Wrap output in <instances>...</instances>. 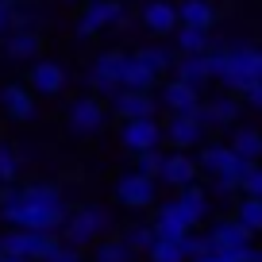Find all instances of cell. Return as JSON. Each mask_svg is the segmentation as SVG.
Instances as JSON below:
<instances>
[{
  "label": "cell",
  "mask_w": 262,
  "mask_h": 262,
  "mask_svg": "<svg viewBox=\"0 0 262 262\" xmlns=\"http://www.w3.org/2000/svg\"><path fill=\"white\" fill-rule=\"evenodd\" d=\"M4 4H12V8H16V4H24V0H4Z\"/></svg>",
  "instance_id": "43"
},
{
  "label": "cell",
  "mask_w": 262,
  "mask_h": 262,
  "mask_svg": "<svg viewBox=\"0 0 262 262\" xmlns=\"http://www.w3.org/2000/svg\"><path fill=\"white\" fill-rule=\"evenodd\" d=\"M239 189H243V193H251V196H262V162H251V170L243 173Z\"/></svg>",
  "instance_id": "36"
},
{
  "label": "cell",
  "mask_w": 262,
  "mask_h": 262,
  "mask_svg": "<svg viewBox=\"0 0 262 262\" xmlns=\"http://www.w3.org/2000/svg\"><path fill=\"white\" fill-rule=\"evenodd\" d=\"M4 243V254H19V258H31V262H47L50 254L62 247L58 231H35V228H8L0 235Z\"/></svg>",
  "instance_id": "3"
},
{
  "label": "cell",
  "mask_w": 262,
  "mask_h": 262,
  "mask_svg": "<svg viewBox=\"0 0 262 262\" xmlns=\"http://www.w3.org/2000/svg\"><path fill=\"white\" fill-rule=\"evenodd\" d=\"M201 170H208L212 178H235V181H243V173L251 170V158H243L235 147H224V143H212V147H205L201 150Z\"/></svg>",
  "instance_id": "5"
},
{
  "label": "cell",
  "mask_w": 262,
  "mask_h": 262,
  "mask_svg": "<svg viewBox=\"0 0 262 262\" xmlns=\"http://www.w3.org/2000/svg\"><path fill=\"white\" fill-rule=\"evenodd\" d=\"M243 97H247V104H251V108H258V112H262V81H251L243 89Z\"/></svg>",
  "instance_id": "39"
},
{
  "label": "cell",
  "mask_w": 262,
  "mask_h": 262,
  "mask_svg": "<svg viewBox=\"0 0 262 262\" xmlns=\"http://www.w3.org/2000/svg\"><path fill=\"white\" fill-rule=\"evenodd\" d=\"M231 147H235L243 158L258 162V158H262V131H258V127H235V135H231Z\"/></svg>",
  "instance_id": "27"
},
{
  "label": "cell",
  "mask_w": 262,
  "mask_h": 262,
  "mask_svg": "<svg viewBox=\"0 0 262 262\" xmlns=\"http://www.w3.org/2000/svg\"><path fill=\"white\" fill-rule=\"evenodd\" d=\"M47 262H81V247H70V243H62L54 254H50Z\"/></svg>",
  "instance_id": "38"
},
{
  "label": "cell",
  "mask_w": 262,
  "mask_h": 262,
  "mask_svg": "<svg viewBox=\"0 0 262 262\" xmlns=\"http://www.w3.org/2000/svg\"><path fill=\"white\" fill-rule=\"evenodd\" d=\"M208 239H212V251L235 254L239 262H243L247 251H251V231H247L239 220H216V228L208 231Z\"/></svg>",
  "instance_id": "9"
},
{
  "label": "cell",
  "mask_w": 262,
  "mask_h": 262,
  "mask_svg": "<svg viewBox=\"0 0 262 262\" xmlns=\"http://www.w3.org/2000/svg\"><path fill=\"white\" fill-rule=\"evenodd\" d=\"M208 70L216 81L243 93L251 81H262V47H212Z\"/></svg>",
  "instance_id": "2"
},
{
  "label": "cell",
  "mask_w": 262,
  "mask_h": 262,
  "mask_svg": "<svg viewBox=\"0 0 262 262\" xmlns=\"http://www.w3.org/2000/svg\"><path fill=\"white\" fill-rule=\"evenodd\" d=\"M178 201L189 208V216H193L196 224H201V220L208 216V193H205L201 185H196V181H193V185H185V189H181V193H178Z\"/></svg>",
  "instance_id": "28"
},
{
  "label": "cell",
  "mask_w": 262,
  "mask_h": 262,
  "mask_svg": "<svg viewBox=\"0 0 262 262\" xmlns=\"http://www.w3.org/2000/svg\"><path fill=\"white\" fill-rule=\"evenodd\" d=\"M116 24H127L120 0H89L81 19H77V35H81V39H93V35H100L104 27H116Z\"/></svg>",
  "instance_id": "6"
},
{
  "label": "cell",
  "mask_w": 262,
  "mask_h": 262,
  "mask_svg": "<svg viewBox=\"0 0 262 262\" xmlns=\"http://www.w3.org/2000/svg\"><path fill=\"white\" fill-rule=\"evenodd\" d=\"M42 47V35L35 27H12V35L4 39V54L8 58H35Z\"/></svg>",
  "instance_id": "21"
},
{
  "label": "cell",
  "mask_w": 262,
  "mask_h": 262,
  "mask_svg": "<svg viewBox=\"0 0 262 262\" xmlns=\"http://www.w3.org/2000/svg\"><path fill=\"white\" fill-rule=\"evenodd\" d=\"M196 158H189L185 150H170V155L162 158V173H158V181H166L170 189H185L196 181Z\"/></svg>",
  "instance_id": "15"
},
{
  "label": "cell",
  "mask_w": 262,
  "mask_h": 262,
  "mask_svg": "<svg viewBox=\"0 0 262 262\" xmlns=\"http://www.w3.org/2000/svg\"><path fill=\"white\" fill-rule=\"evenodd\" d=\"M0 262H31V258H19V254H4Z\"/></svg>",
  "instance_id": "42"
},
{
  "label": "cell",
  "mask_w": 262,
  "mask_h": 262,
  "mask_svg": "<svg viewBox=\"0 0 262 262\" xmlns=\"http://www.w3.org/2000/svg\"><path fill=\"white\" fill-rule=\"evenodd\" d=\"M116 201L127 205V208H150L158 201V178L139 173V170L123 173V178L116 181Z\"/></svg>",
  "instance_id": "7"
},
{
  "label": "cell",
  "mask_w": 262,
  "mask_h": 262,
  "mask_svg": "<svg viewBox=\"0 0 262 262\" xmlns=\"http://www.w3.org/2000/svg\"><path fill=\"white\" fill-rule=\"evenodd\" d=\"M16 178H19V150L12 143H0V181L16 185Z\"/></svg>",
  "instance_id": "32"
},
{
  "label": "cell",
  "mask_w": 262,
  "mask_h": 262,
  "mask_svg": "<svg viewBox=\"0 0 262 262\" xmlns=\"http://www.w3.org/2000/svg\"><path fill=\"white\" fill-rule=\"evenodd\" d=\"M193 262H239L235 254H224V251H208V254H201V258H193Z\"/></svg>",
  "instance_id": "41"
},
{
  "label": "cell",
  "mask_w": 262,
  "mask_h": 262,
  "mask_svg": "<svg viewBox=\"0 0 262 262\" xmlns=\"http://www.w3.org/2000/svg\"><path fill=\"white\" fill-rule=\"evenodd\" d=\"M162 135L166 131L158 127V120L155 116H139V120H123V127H120V139H123V147L127 150H155L158 143H162Z\"/></svg>",
  "instance_id": "8"
},
{
  "label": "cell",
  "mask_w": 262,
  "mask_h": 262,
  "mask_svg": "<svg viewBox=\"0 0 262 262\" xmlns=\"http://www.w3.org/2000/svg\"><path fill=\"white\" fill-rule=\"evenodd\" d=\"M181 251H185V258H201V254L212 251V239H208V235H193V231H189V235L181 239Z\"/></svg>",
  "instance_id": "35"
},
{
  "label": "cell",
  "mask_w": 262,
  "mask_h": 262,
  "mask_svg": "<svg viewBox=\"0 0 262 262\" xmlns=\"http://www.w3.org/2000/svg\"><path fill=\"white\" fill-rule=\"evenodd\" d=\"M150 262H185V251H181V239H166L158 235L155 247H150Z\"/></svg>",
  "instance_id": "30"
},
{
  "label": "cell",
  "mask_w": 262,
  "mask_h": 262,
  "mask_svg": "<svg viewBox=\"0 0 262 262\" xmlns=\"http://www.w3.org/2000/svg\"><path fill=\"white\" fill-rule=\"evenodd\" d=\"M155 97H150V89H127V85H120V89L112 93V112L120 116V120H139V116H155Z\"/></svg>",
  "instance_id": "13"
},
{
  "label": "cell",
  "mask_w": 262,
  "mask_h": 262,
  "mask_svg": "<svg viewBox=\"0 0 262 262\" xmlns=\"http://www.w3.org/2000/svg\"><path fill=\"white\" fill-rule=\"evenodd\" d=\"M135 54H139L155 74H162V70H173V66H178V58H173L166 47H143V50H135Z\"/></svg>",
  "instance_id": "31"
},
{
  "label": "cell",
  "mask_w": 262,
  "mask_h": 262,
  "mask_svg": "<svg viewBox=\"0 0 262 262\" xmlns=\"http://www.w3.org/2000/svg\"><path fill=\"white\" fill-rule=\"evenodd\" d=\"M173 74L181 77V81H189V85H201L205 81H212V70H208V54H181L178 58V66H173Z\"/></svg>",
  "instance_id": "22"
},
{
  "label": "cell",
  "mask_w": 262,
  "mask_h": 262,
  "mask_svg": "<svg viewBox=\"0 0 262 262\" xmlns=\"http://www.w3.org/2000/svg\"><path fill=\"white\" fill-rule=\"evenodd\" d=\"M139 4H147V0H139Z\"/></svg>",
  "instance_id": "45"
},
{
  "label": "cell",
  "mask_w": 262,
  "mask_h": 262,
  "mask_svg": "<svg viewBox=\"0 0 262 262\" xmlns=\"http://www.w3.org/2000/svg\"><path fill=\"white\" fill-rule=\"evenodd\" d=\"M0 108L8 120H31L35 116V89L31 85H4L0 89Z\"/></svg>",
  "instance_id": "18"
},
{
  "label": "cell",
  "mask_w": 262,
  "mask_h": 262,
  "mask_svg": "<svg viewBox=\"0 0 262 262\" xmlns=\"http://www.w3.org/2000/svg\"><path fill=\"white\" fill-rule=\"evenodd\" d=\"M123 62H127L123 50H104V54L93 58V70H89L93 89H104V93L120 89V85H123Z\"/></svg>",
  "instance_id": "10"
},
{
  "label": "cell",
  "mask_w": 262,
  "mask_h": 262,
  "mask_svg": "<svg viewBox=\"0 0 262 262\" xmlns=\"http://www.w3.org/2000/svg\"><path fill=\"white\" fill-rule=\"evenodd\" d=\"M193 228H196V220L189 216V208L181 205V201H166L155 212V231L166 235V239H185Z\"/></svg>",
  "instance_id": "12"
},
{
  "label": "cell",
  "mask_w": 262,
  "mask_h": 262,
  "mask_svg": "<svg viewBox=\"0 0 262 262\" xmlns=\"http://www.w3.org/2000/svg\"><path fill=\"white\" fill-rule=\"evenodd\" d=\"M162 150H139V155H135V170H139V173H150V178H158V173H162Z\"/></svg>",
  "instance_id": "34"
},
{
  "label": "cell",
  "mask_w": 262,
  "mask_h": 262,
  "mask_svg": "<svg viewBox=\"0 0 262 262\" xmlns=\"http://www.w3.org/2000/svg\"><path fill=\"white\" fill-rule=\"evenodd\" d=\"M12 12H16V8L0 0V35H4V31H12Z\"/></svg>",
  "instance_id": "40"
},
{
  "label": "cell",
  "mask_w": 262,
  "mask_h": 262,
  "mask_svg": "<svg viewBox=\"0 0 262 262\" xmlns=\"http://www.w3.org/2000/svg\"><path fill=\"white\" fill-rule=\"evenodd\" d=\"M173 42H178L181 54H208V50H212V35H208V27L181 24L178 31H173Z\"/></svg>",
  "instance_id": "23"
},
{
  "label": "cell",
  "mask_w": 262,
  "mask_h": 262,
  "mask_svg": "<svg viewBox=\"0 0 262 262\" xmlns=\"http://www.w3.org/2000/svg\"><path fill=\"white\" fill-rule=\"evenodd\" d=\"M178 19L189 27H212L216 24V4L212 0H181L178 4Z\"/></svg>",
  "instance_id": "24"
},
{
  "label": "cell",
  "mask_w": 262,
  "mask_h": 262,
  "mask_svg": "<svg viewBox=\"0 0 262 262\" xmlns=\"http://www.w3.org/2000/svg\"><path fill=\"white\" fill-rule=\"evenodd\" d=\"M155 81H158L155 70H150L139 54H127V62H123V85H127V89H150Z\"/></svg>",
  "instance_id": "25"
},
{
  "label": "cell",
  "mask_w": 262,
  "mask_h": 262,
  "mask_svg": "<svg viewBox=\"0 0 262 262\" xmlns=\"http://www.w3.org/2000/svg\"><path fill=\"white\" fill-rule=\"evenodd\" d=\"M143 27H147L150 35H173L181 27L178 4H170V0H147V4H143Z\"/></svg>",
  "instance_id": "17"
},
{
  "label": "cell",
  "mask_w": 262,
  "mask_h": 262,
  "mask_svg": "<svg viewBox=\"0 0 262 262\" xmlns=\"http://www.w3.org/2000/svg\"><path fill=\"white\" fill-rule=\"evenodd\" d=\"M205 123L196 120V112H173L170 120H166V139H170L173 150H189L196 147V143L205 139Z\"/></svg>",
  "instance_id": "11"
},
{
  "label": "cell",
  "mask_w": 262,
  "mask_h": 262,
  "mask_svg": "<svg viewBox=\"0 0 262 262\" xmlns=\"http://www.w3.org/2000/svg\"><path fill=\"white\" fill-rule=\"evenodd\" d=\"M235 220L243 224L251 235H258L262 231V196H251V193H243V201L235 205Z\"/></svg>",
  "instance_id": "26"
},
{
  "label": "cell",
  "mask_w": 262,
  "mask_h": 262,
  "mask_svg": "<svg viewBox=\"0 0 262 262\" xmlns=\"http://www.w3.org/2000/svg\"><path fill=\"white\" fill-rule=\"evenodd\" d=\"M0 216L8 220V228L62 231V224L70 220V208L54 181H31L24 189H12V196L0 205Z\"/></svg>",
  "instance_id": "1"
},
{
  "label": "cell",
  "mask_w": 262,
  "mask_h": 262,
  "mask_svg": "<svg viewBox=\"0 0 262 262\" xmlns=\"http://www.w3.org/2000/svg\"><path fill=\"white\" fill-rule=\"evenodd\" d=\"M162 104L170 108V112H196V104H201V89L189 81H181V77H173V81L162 85Z\"/></svg>",
  "instance_id": "20"
},
{
  "label": "cell",
  "mask_w": 262,
  "mask_h": 262,
  "mask_svg": "<svg viewBox=\"0 0 262 262\" xmlns=\"http://www.w3.org/2000/svg\"><path fill=\"white\" fill-rule=\"evenodd\" d=\"M196 120L205 123V127H228V123L239 120V100L235 97H212L208 104H196Z\"/></svg>",
  "instance_id": "19"
},
{
  "label": "cell",
  "mask_w": 262,
  "mask_h": 262,
  "mask_svg": "<svg viewBox=\"0 0 262 262\" xmlns=\"http://www.w3.org/2000/svg\"><path fill=\"white\" fill-rule=\"evenodd\" d=\"M131 247L123 243V235L120 239H104V243L97 247V251H93V262H131Z\"/></svg>",
  "instance_id": "29"
},
{
  "label": "cell",
  "mask_w": 262,
  "mask_h": 262,
  "mask_svg": "<svg viewBox=\"0 0 262 262\" xmlns=\"http://www.w3.org/2000/svg\"><path fill=\"white\" fill-rule=\"evenodd\" d=\"M155 239H158V231L155 228H143V224H131V228L123 231V243H127L131 251H150Z\"/></svg>",
  "instance_id": "33"
},
{
  "label": "cell",
  "mask_w": 262,
  "mask_h": 262,
  "mask_svg": "<svg viewBox=\"0 0 262 262\" xmlns=\"http://www.w3.org/2000/svg\"><path fill=\"white\" fill-rule=\"evenodd\" d=\"M0 258H4V243H0Z\"/></svg>",
  "instance_id": "44"
},
{
  "label": "cell",
  "mask_w": 262,
  "mask_h": 262,
  "mask_svg": "<svg viewBox=\"0 0 262 262\" xmlns=\"http://www.w3.org/2000/svg\"><path fill=\"white\" fill-rule=\"evenodd\" d=\"M70 127H74L77 135L100 131L104 127V104H100L97 97H77L74 104H70Z\"/></svg>",
  "instance_id": "16"
},
{
  "label": "cell",
  "mask_w": 262,
  "mask_h": 262,
  "mask_svg": "<svg viewBox=\"0 0 262 262\" xmlns=\"http://www.w3.org/2000/svg\"><path fill=\"white\" fill-rule=\"evenodd\" d=\"M212 189H216V196H224V201H231L235 193H243L235 178H216V181H212Z\"/></svg>",
  "instance_id": "37"
},
{
  "label": "cell",
  "mask_w": 262,
  "mask_h": 262,
  "mask_svg": "<svg viewBox=\"0 0 262 262\" xmlns=\"http://www.w3.org/2000/svg\"><path fill=\"white\" fill-rule=\"evenodd\" d=\"M27 85L35 93H42V97H54V93L66 89V66L54 62V58H39L31 66V74H27Z\"/></svg>",
  "instance_id": "14"
},
{
  "label": "cell",
  "mask_w": 262,
  "mask_h": 262,
  "mask_svg": "<svg viewBox=\"0 0 262 262\" xmlns=\"http://www.w3.org/2000/svg\"><path fill=\"white\" fill-rule=\"evenodd\" d=\"M104 228H108V212H104V208H97V205H85V208H77V212L62 224V243L89 247Z\"/></svg>",
  "instance_id": "4"
}]
</instances>
